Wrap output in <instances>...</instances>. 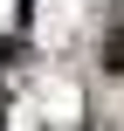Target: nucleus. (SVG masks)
I'll return each instance as SVG.
<instances>
[{"mask_svg":"<svg viewBox=\"0 0 124 131\" xmlns=\"http://www.w3.org/2000/svg\"><path fill=\"white\" fill-rule=\"evenodd\" d=\"M97 62H104V76H124V7L104 14V41H97Z\"/></svg>","mask_w":124,"mask_h":131,"instance_id":"1","label":"nucleus"}]
</instances>
